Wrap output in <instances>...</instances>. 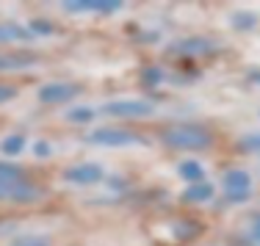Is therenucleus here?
I'll list each match as a JSON object with an SVG mask.
<instances>
[{
    "mask_svg": "<svg viewBox=\"0 0 260 246\" xmlns=\"http://www.w3.org/2000/svg\"><path fill=\"white\" fill-rule=\"evenodd\" d=\"M25 246H28V243H25ZM36 246H45V243H36Z\"/></svg>",
    "mask_w": 260,
    "mask_h": 246,
    "instance_id": "15",
    "label": "nucleus"
},
{
    "mask_svg": "<svg viewBox=\"0 0 260 246\" xmlns=\"http://www.w3.org/2000/svg\"><path fill=\"white\" fill-rule=\"evenodd\" d=\"M89 111H72V116H70V119H75V122H80V119H89Z\"/></svg>",
    "mask_w": 260,
    "mask_h": 246,
    "instance_id": "11",
    "label": "nucleus"
},
{
    "mask_svg": "<svg viewBox=\"0 0 260 246\" xmlns=\"http://www.w3.org/2000/svg\"><path fill=\"white\" fill-rule=\"evenodd\" d=\"M183 171H185V174H191L194 180H197V177H202V169H200L197 163H185V166H183Z\"/></svg>",
    "mask_w": 260,
    "mask_h": 246,
    "instance_id": "9",
    "label": "nucleus"
},
{
    "mask_svg": "<svg viewBox=\"0 0 260 246\" xmlns=\"http://www.w3.org/2000/svg\"><path fill=\"white\" fill-rule=\"evenodd\" d=\"M166 141L175 147H205L208 144V136L202 130H197V127H177V130H172Z\"/></svg>",
    "mask_w": 260,
    "mask_h": 246,
    "instance_id": "1",
    "label": "nucleus"
},
{
    "mask_svg": "<svg viewBox=\"0 0 260 246\" xmlns=\"http://www.w3.org/2000/svg\"><path fill=\"white\" fill-rule=\"evenodd\" d=\"M67 180H72V183H94V180H100V169H97V166H75V169L67 171Z\"/></svg>",
    "mask_w": 260,
    "mask_h": 246,
    "instance_id": "6",
    "label": "nucleus"
},
{
    "mask_svg": "<svg viewBox=\"0 0 260 246\" xmlns=\"http://www.w3.org/2000/svg\"><path fill=\"white\" fill-rule=\"evenodd\" d=\"M255 232H257V238H260V221H257V227H255Z\"/></svg>",
    "mask_w": 260,
    "mask_h": 246,
    "instance_id": "14",
    "label": "nucleus"
},
{
    "mask_svg": "<svg viewBox=\"0 0 260 246\" xmlns=\"http://www.w3.org/2000/svg\"><path fill=\"white\" fill-rule=\"evenodd\" d=\"M224 191L230 194V199L246 196V191H249V177H246L244 171H230V174L224 177Z\"/></svg>",
    "mask_w": 260,
    "mask_h": 246,
    "instance_id": "3",
    "label": "nucleus"
},
{
    "mask_svg": "<svg viewBox=\"0 0 260 246\" xmlns=\"http://www.w3.org/2000/svg\"><path fill=\"white\" fill-rule=\"evenodd\" d=\"M94 141H103V144H127L133 141V133H108V130H100L91 136Z\"/></svg>",
    "mask_w": 260,
    "mask_h": 246,
    "instance_id": "7",
    "label": "nucleus"
},
{
    "mask_svg": "<svg viewBox=\"0 0 260 246\" xmlns=\"http://www.w3.org/2000/svg\"><path fill=\"white\" fill-rule=\"evenodd\" d=\"M105 111L116 116H144L152 111V106L150 102H111V106H105Z\"/></svg>",
    "mask_w": 260,
    "mask_h": 246,
    "instance_id": "4",
    "label": "nucleus"
},
{
    "mask_svg": "<svg viewBox=\"0 0 260 246\" xmlns=\"http://www.w3.org/2000/svg\"><path fill=\"white\" fill-rule=\"evenodd\" d=\"M20 147H22V138H11V141H6V150H9V152L20 150Z\"/></svg>",
    "mask_w": 260,
    "mask_h": 246,
    "instance_id": "10",
    "label": "nucleus"
},
{
    "mask_svg": "<svg viewBox=\"0 0 260 246\" xmlns=\"http://www.w3.org/2000/svg\"><path fill=\"white\" fill-rule=\"evenodd\" d=\"M11 94H14V91H11V89H0V100H9Z\"/></svg>",
    "mask_w": 260,
    "mask_h": 246,
    "instance_id": "13",
    "label": "nucleus"
},
{
    "mask_svg": "<svg viewBox=\"0 0 260 246\" xmlns=\"http://www.w3.org/2000/svg\"><path fill=\"white\" fill-rule=\"evenodd\" d=\"M22 61H30V58H0V66L3 64H22Z\"/></svg>",
    "mask_w": 260,
    "mask_h": 246,
    "instance_id": "12",
    "label": "nucleus"
},
{
    "mask_svg": "<svg viewBox=\"0 0 260 246\" xmlns=\"http://www.w3.org/2000/svg\"><path fill=\"white\" fill-rule=\"evenodd\" d=\"M210 194H213V188H210V186H200V188H191L185 196H188V199H205V196H210Z\"/></svg>",
    "mask_w": 260,
    "mask_h": 246,
    "instance_id": "8",
    "label": "nucleus"
},
{
    "mask_svg": "<svg viewBox=\"0 0 260 246\" xmlns=\"http://www.w3.org/2000/svg\"><path fill=\"white\" fill-rule=\"evenodd\" d=\"M72 94H75V89H72V86L50 83V86H45V89L39 91V100H45V102H58V100H67V97H72Z\"/></svg>",
    "mask_w": 260,
    "mask_h": 246,
    "instance_id": "5",
    "label": "nucleus"
},
{
    "mask_svg": "<svg viewBox=\"0 0 260 246\" xmlns=\"http://www.w3.org/2000/svg\"><path fill=\"white\" fill-rule=\"evenodd\" d=\"M6 196H14V199H34L36 188L25 186L22 180H0V199Z\"/></svg>",
    "mask_w": 260,
    "mask_h": 246,
    "instance_id": "2",
    "label": "nucleus"
}]
</instances>
